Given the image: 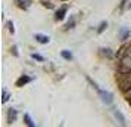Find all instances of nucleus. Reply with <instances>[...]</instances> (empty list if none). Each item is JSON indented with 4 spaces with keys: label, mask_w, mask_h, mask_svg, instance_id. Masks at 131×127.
Here are the masks:
<instances>
[{
    "label": "nucleus",
    "mask_w": 131,
    "mask_h": 127,
    "mask_svg": "<svg viewBox=\"0 0 131 127\" xmlns=\"http://www.w3.org/2000/svg\"><path fill=\"white\" fill-rule=\"evenodd\" d=\"M28 81H31L30 77H21V79L18 80V83H16V84H18V86H22V84H25V83H28Z\"/></svg>",
    "instance_id": "6"
},
{
    "label": "nucleus",
    "mask_w": 131,
    "mask_h": 127,
    "mask_svg": "<svg viewBox=\"0 0 131 127\" xmlns=\"http://www.w3.org/2000/svg\"><path fill=\"white\" fill-rule=\"evenodd\" d=\"M7 99H9V95H7L6 90H3V102H6Z\"/></svg>",
    "instance_id": "11"
},
{
    "label": "nucleus",
    "mask_w": 131,
    "mask_h": 127,
    "mask_svg": "<svg viewBox=\"0 0 131 127\" xmlns=\"http://www.w3.org/2000/svg\"><path fill=\"white\" fill-rule=\"evenodd\" d=\"M65 12H66V7L63 6L60 11H58V13H56V19H63V16H65Z\"/></svg>",
    "instance_id": "5"
},
{
    "label": "nucleus",
    "mask_w": 131,
    "mask_h": 127,
    "mask_svg": "<svg viewBox=\"0 0 131 127\" xmlns=\"http://www.w3.org/2000/svg\"><path fill=\"white\" fill-rule=\"evenodd\" d=\"M105 27H106V22H103V24L100 25V28H99V33H102V31L105 30Z\"/></svg>",
    "instance_id": "12"
},
{
    "label": "nucleus",
    "mask_w": 131,
    "mask_h": 127,
    "mask_svg": "<svg viewBox=\"0 0 131 127\" xmlns=\"http://www.w3.org/2000/svg\"><path fill=\"white\" fill-rule=\"evenodd\" d=\"M24 120H25V123H27V124H28L30 127H34V123L31 121V117H30L28 114H25V115H24Z\"/></svg>",
    "instance_id": "7"
},
{
    "label": "nucleus",
    "mask_w": 131,
    "mask_h": 127,
    "mask_svg": "<svg viewBox=\"0 0 131 127\" xmlns=\"http://www.w3.org/2000/svg\"><path fill=\"white\" fill-rule=\"evenodd\" d=\"M113 114H115V117H116V118L119 120V123H121V124H125V118H124V115L121 114L119 111H113Z\"/></svg>",
    "instance_id": "4"
},
{
    "label": "nucleus",
    "mask_w": 131,
    "mask_h": 127,
    "mask_svg": "<svg viewBox=\"0 0 131 127\" xmlns=\"http://www.w3.org/2000/svg\"><path fill=\"white\" fill-rule=\"evenodd\" d=\"M62 56H63L65 59H68V61L72 59V55L69 53V52H66V50H62Z\"/></svg>",
    "instance_id": "8"
},
{
    "label": "nucleus",
    "mask_w": 131,
    "mask_h": 127,
    "mask_svg": "<svg viewBox=\"0 0 131 127\" xmlns=\"http://www.w3.org/2000/svg\"><path fill=\"white\" fill-rule=\"evenodd\" d=\"M7 118H9V121H15L16 120V111H15V109H9V112H7Z\"/></svg>",
    "instance_id": "3"
},
{
    "label": "nucleus",
    "mask_w": 131,
    "mask_h": 127,
    "mask_svg": "<svg viewBox=\"0 0 131 127\" xmlns=\"http://www.w3.org/2000/svg\"><path fill=\"white\" fill-rule=\"evenodd\" d=\"M91 84H93V87L97 90V93L102 96V101H103V102H105V103H112V101H113V99H112V93H109V92H105V90H102V89H99V86L96 84V83H93V81H91Z\"/></svg>",
    "instance_id": "1"
},
{
    "label": "nucleus",
    "mask_w": 131,
    "mask_h": 127,
    "mask_svg": "<svg viewBox=\"0 0 131 127\" xmlns=\"http://www.w3.org/2000/svg\"><path fill=\"white\" fill-rule=\"evenodd\" d=\"M16 2H18V3H19V6H22V7H27V6H28V0H16Z\"/></svg>",
    "instance_id": "9"
},
{
    "label": "nucleus",
    "mask_w": 131,
    "mask_h": 127,
    "mask_svg": "<svg viewBox=\"0 0 131 127\" xmlns=\"http://www.w3.org/2000/svg\"><path fill=\"white\" fill-rule=\"evenodd\" d=\"M32 58H34V59H37V61H44V58H43V56H40V55H32Z\"/></svg>",
    "instance_id": "10"
},
{
    "label": "nucleus",
    "mask_w": 131,
    "mask_h": 127,
    "mask_svg": "<svg viewBox=\"0 0 131 127\" xmlns=\"http://www.w3.org/2000/svg\"><path fill=\"white\" fill-rule=\"evenodd\" d=\"M36 38H37V42H38V43H41V44H46V43H49V37L41 36V34H37Z\"/></svg>",
    "instance_id": "2"
}]
</instances>
